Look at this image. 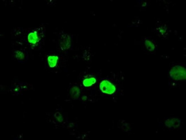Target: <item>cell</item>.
Listing matches in <instances>:
<instances>
[{
  "instance_id": "1",
  "label": "cell",
  "mask_w": 186,
  "mask_h": 140,
  "mask_svg": "<svg viewBox=\"0 0 186 140\" xmlns=\"http://www.w3.org/2000/svg\"><path fill=\"white\" fill-rule=\"evenodd\" d=\"M170 75L172 78L176 80L184 79L186 77L185 70L179 66L175 67L171 70Z\"/></svg>"
},
{
  "instance_id": "4",
  "label": "cell",
  "mask_w": 186,
  "mask_h": 140,
  "mask_svg": "<svg viewBox=\"0 0 186 140\" xmlns=\"http://www.w3.org/2000/svg\"><path fill=\"white\" fill-rule=\"evenodd\" d=\"M58 59L57 57H50L48 58L49 64L51 67H53L55 66L56 64L57 60Z\"/></svg>"
},
{
  "instance_id": "3",
  "label": "cell",
  "mask_w": 186,
  "mask_h": 140,
  "mask_svg": "<svg viewBox=\"0 0 186 140\" xmlns=\"http://www.w3.org/2000/svg\"><path fill=\"white\" fill-rule=\"evenodd\" d=\"M96 80L94 78L86 79L83 82V84L86 86H88L94 83Z\"/></svg>"
},
{
  "instance_id": "2",
  "label": "cell",
  "mask_w": 186,
  "mask_h": 140,
  "mask_svg": "<svg viewBox=\"0 0 186 140\" xmlns=\"http://www.w3.org/2000/svg\"><path fill=\"white\" fill-rule=\"evenodd\" d=\"M100 87L101 90L103 92L108 94L113 93L115 90L114 86L107 81H102L100 84Z\"/></svg>"
}]
</instances>
